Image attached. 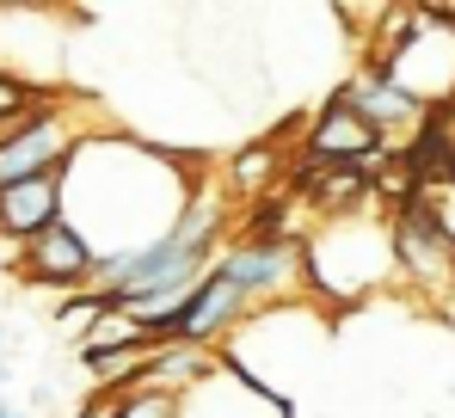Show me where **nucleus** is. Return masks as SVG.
<instances>
[{
	"label": "nucleus",
	"mask_w": 455,
	"mask_h": 418,
	"mask_svg": "<svg viewBox=\"0 0 455 418\" xmlns=\"http://www.w3.org/2000/svg\"><path fill=\"white\" fill-rule=\"evenodd\" d=\"M283 148L277 141H252V148H240L234 160H228L222 173V191L234 204H271V197H283Z\"/></svg>",
	"instance_id": "10"
},
{
	"label": "nucleus",
	"mask_w": 455,
	"mask_h": 418,
	"mask_svg": "<svg viewBox=\"0 0 455 418\" xmlns=\"http://www.w3.org/2000/svg\"><path fill=\"white\" fill-rule=\"evenodd\" d=\"M394 154L400 148L381 136L376 124H363L345 92H332L320 105V117L307 124V141H302V166H363V173H381Z\"/></svg>",
	"instance_id": "4"
},
{
	"label": "nucleus",
	"mask_w": 455,
	"mask_h": 418,
	"mask_svg": "<svg viewBox=\"0 0 455 418\" xmlns=\"http://www.w3.org/2000/svg\"><path fill=\"white\" fill-rule=\"evenodd\" d=\"M62 191H75V197L111 191V204L68 221L99 253V265H111V259H136L154 240H166L185 221L197 179L179 160H166L160 148H142V141H124V136H86L62 166Z\"/></svg>",
	"instance_id": "1"
},
{
	"label": "nucleus",
	"mask_w": 455,
	"mask_h": 418,
	"mask_svg": "<svg viewBox=\"0 0 455 418\" xmlns=\"http://www.w3.org/2000/svg\"><path fill=\"white\" fill-rule=\"evenodd\" d=\"M86 141V124H80L75 99H56L19 141L0 148V185H19V179H37V173H62L68 154Z\"/></svg>",
	"instance_id": "6"
},
{
	"label": "nucleus",
	"mask_w": 455,
	"mask_h": 418,
	"mask_svg": "<svg viewBox=\"0 0 455 418\" xmlns=\"http://www.w3.org/2000/svg\"><path fill=\"white\" fill-rule=\"evenodd\" d=\"M37 92L25 86V80H12V74H0V117H12V111H25Z\"/></svg>",
	"instance_id": "12"
},
{
	"label": "nucleus",
	"mask_w": 455,
	"mask_h": 418,
	"mask_svg": "<svg viewBox=\"0 0 455 418\" xmlns=\"http://www.w3.org/2000/svg\"><path fill=\"white\" fill-rule=\"evenodd\" d=\"M216 271L259 308V301L283 295L290 283H302V240H283V234H234L222 246V259H216Z\"/></svg>",
	"instance_id": "5"
},
{
	"label": "nucleus",
	"mask_w": 455,
	"mask_h": 418,
	"mask_svg": "<svg viewBox=\"0 0 455 418\" xmlns=\"http://www.w3.org/2000/svg\"><path fill=\"white\" fill-rule=\"evenodd\" d=\"M339 92H345V99H351V111H357L363 124H376L387 141H394V130H406V136H412V130L425 124V105H419V99H412V92H406L387 68H376V62H357V74H351Z\"/></svg>",
	"instance_id": "8"
},
{
	"label": "nucleus",
	"mask_w": 455,
	"mask_h": 418,
	"mask_svg": "<svg viewBox=\"0 0 455 418\" xmlns=\"http://www.w3.org/2000/svg\"><path fill=\"white\" fill-rule=\"evenodd\" d=\"M62 221V173H37L19 185H0V240H12L19 253L50 234Z\"/></svg>",
	"instance_id": "9"
},
{
	"label": "nucleus",
	"mask_w": 455,
	"mask_h": 418,
	"mask_svg": "<svg viewBox=\"0 0 455 418\" xmlns=\"http://www.w3.org/2000/svg\"><path fill=\"white\" fill-rule=\"evenodd\" d=\"M0 418H25V413H19V406H6V400H0Z\"/></svg>",
	"instance_id": "13"
},
{
	"label": "nucleus",
	"mask_w": 455,
	"mask_h": 418,
	"mask_svg": "<svg viewBox=\"0 0 455 418\" xmlns=\"http://www.w3.org/2000/svg\"><path fill=\"white\" fill-rule=\"evenodd\" d=\"M111 418H185V394H166V388L136 382V388L111 394Z\"/></svg>",
	"instance_id": "11"
},
{
	"label": "nucleus",
	"mask_w": 455,
	"mask_h": 418,
	"mask_svg": "<svg viewBox=\"0 0 455 418\" xmlns=\"http://www.w3.org/2000/svg\"><path fill=\"white\" fill-rule=\"evenodd\" d=\"M302 283L320 301H370L400 283V253H394V209H357L339 221H320L302 234Z\"/></svg>",
	"instance_id": "2"
},
{
	"label": "nucleus",
	"mask_w": 455,
	"mask_h": 418,
	"mask_svg": "<svg viewBox=\"0 0 455 418\" xmlns=\"http://www.w3.org/2000/svg\"><path fill=\"white\" fill-rule=\"evenodd\" d=\"M394 253H400V283H412L425 295L455 289V240L431 191H419L412 204L394 209Z\"/></svg>",
	"instance_id": "3"
},
{
	"label": "nucleus",
	"mask_w": 455,
	"mask_h": 418,
	"mask_svg": "<svg viewBox=\"0 0 455 418\" xmlns=\"http://www.w3.org/2000/svg\"><path fill=\"white\" fill-rule=\"evenodd\" d=\"M92 277H99V253L68 221H56L50 234H37L19 253V283H31V289H92Z\"/></svg>",
	"instance_id": "7"
}]
</instances>
